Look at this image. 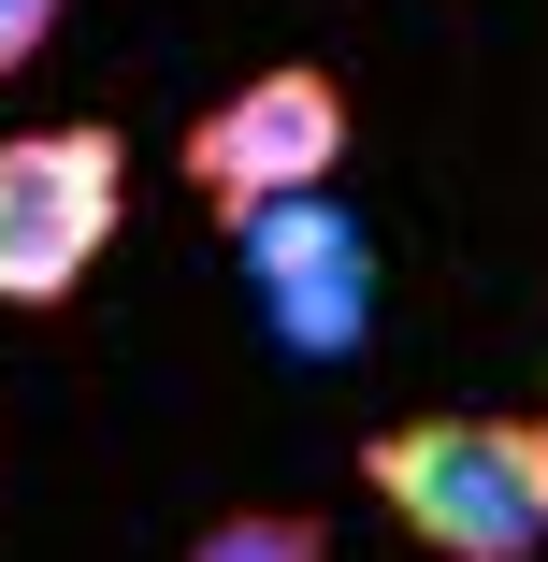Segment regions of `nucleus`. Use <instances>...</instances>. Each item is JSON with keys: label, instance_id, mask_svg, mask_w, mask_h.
Wrapping results in <instances>:
<instances>
[{"label": "nucleus", "instance_id": "obj_1", "mask_svg": "<svg viewBox=\"0 0 548 562\" xmlns=\"http://www.w3.org/2000/svg\"><path fill=\"white\" fill-rule=\"evenodd\" d=\"M361 491L433 548V562H534L548 548V418H390L361 432Z\"/></svg>", "mask_w": 548, "mask_h": 562}, {"label": "nucleus", "instance_id": "obj_2", "mask_svg": "<svg viewBox=\"0 0 548 562\" xmlns=\"http://www.w3.org/2000/svg\"><path fill=\"white\" fill-rule=\"evenodd\" d=\"M131 216V145L72 116V131H0V303L44 317L101 274V246H116Z\"/></svg>", "mask_w": 548, "mask_h": 562}, {"label": "nucleus", "instance_id": "obj_3", "mask_svg": "<svg viewBox=\"0 0 548 562\" xmlns=\"http://www.w3.org/2000/svg\"><path fill=\"white\" fill-rule=\"evenodd\" d=\"M188 202L232 232V216H260V202H289V188H333L347 173V72H317V58H275V72H246L232 101H202L188 116Z\"/></svg>", "mask_w": 548, "mask_h": 562}, {"label": "nucleus", "instance_id": "obj_4", "mask_svg": "<svg viewBox=\"0 0 548 562\" xmlns=\"http://www.w3.org/2000/svg\"><path fill=\"white\" fill-rule=\"evenodd\" d=\"M232 260H246V303L289 361H347L376 331V232L333 202V188H289L260 216H232Z\"/></svg>", "mask_w": 548, "mask_h": 562}, {"label": "nucleus", "instance_id": "obj_5", "mask_svg": "<svg viewBox=\"0 0 548 562\" xmlns=\"http://www.w3.org/2000/svg\"><path fill=\"white\" fill-rule=\"evenodd\" d=\"M188 562H333V519L317 505H232V519H202Z\"/></svg>", "mask_w": 548, "mask_h": 562}, {"label": "nucleus", "instance_id": "obj_6", "mask_svg": "<svg viewBox=\"0 0 548 562\" xmlns=\"http://www.w3.org/2000/svg\"><path fill=\"white\" fill-rule=\"evenodd\" d=\"M58 15H72V0H0V87H15V72L58 44Z\"/></svg>", "mask_w": 548, "mask_h": 562}]
</instances>
